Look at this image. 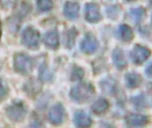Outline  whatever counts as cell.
Returning a JSON list of instances; mask_svg holds the SVG:
<instances>
[{
    "instance_id": "obj_21",
    "label": "cell",
    "mask_w": 152,
    "mask_h": 128,
    "mask_svg": "<svg viewBox=\"0 0 152 128\" xmlns=\"http://www.w3.org/2000/svg\"><path fill=\"white\" fill-rule=\"evenodd\" d=\"M83 75H84V72H83V70L81 69V68L79 67H74V69H73V71H72V79L73 80H80L81 78L83 77Z\"/></svg>"
},
{
    "instance_id": "obj_7",
    "label": "cell",
    "mask_w": 152,
    "mask_h": 128,
    "mask_svg": "<svg viewBox=\"0 0 152 128\" xmlns=\"http://www.w3.org/2000/svg\"><path fill=\"white\" fill-rule=\"evenodd\" d=\"M63 116H64V109L62 107V105L60 104L53 106L49 110V113H48V118H49L50 122L55 125L61 123Z\"/></svg>"
},
{
    "instance_id": "obj_19",
    "label": "cell",
    "mask_w": 152,
    "mask_h": 128,
    "mask_svg": "<svg viewBox=\"0 0 152 128\" xmlns=\"http://www.w3.org/2000/svg\"><path fill=\"white\" fill-rule=\"evenodd\" d=\"M76 34H77V32H76V29L74 28H71L66 33V42L68 46H71L72 43L74 42V38L76 36Z\"/></svg>"
},
{
    "instance_id": "obj_10",
    "label": "cell",
    "mask_w": 152,
    "mask_h": 128,
    "mask_svg": "<svg viewBox=\"0 0 152 128\" xmlns=\"http://www.w3.org/2000/svg\"><path fill=\"white\" fill-rule=\"evenodd\" d=\"M79 12V5L75 2H67L64 6V14L65 16H67L70 19L76 18Z\"/></svg>"
},
{
    "instance_id": "obj_5",
    "label": "cell",
    "mask_w": 152,
    "mask_h": 128,
    "mask_svg": "<svg viewBox=\"0 0 152 128\" xmlns=\"http://www.w3.org/2000/svg\"><path fill=\"white\" fill-rule=\"evenodd\" d=\"M25 113L26 109L21 103H16V104L7 108V115L13 121H19L20 119H22Z\"/></svg>"
},
{
    "instance_id": "obj_20",
    "label": "cell",
    "mask_w": 152,
    "mask_h": 128,
    "mask_svg": "<svg viewBox=\"0 0 152 128\" xmlns=\"http://www.w3.org/2000/svg\"><path fill=\"white\" fill-rule=\"evenodd\" d=\"M144 14H145V10L143 9L142 7L135 8V9H133L131 11V15L136 19V20H140V19L144 16Z\"/></svg>"
},
{
    "instance_id": "obj_11",
    "label": "cell",
    "mask_w": 152,
    "mask_h": 128,
    "mask_svg": "<svg viewBox=\"0 0 152 128\" xmlns=\"http://www.w3.org/2000/svg\"><path fill=\"white\" fill-rule=\"evenodd\" d=\"M75 123L80 127H88L92 124V120L87 114L79 111L75 114Z\"/></svg>"
},
{
    "instance_id": "obj_22",
    "label": "cell",
    "mask_w": 152,
    "mask_h": 128,
    "mask_svg": "<svg viewBox=\"0 0 152 128\" xmlns=\"http://www.w3.org/2000/svg\"><path fill=\"white\" fill-rule=\"evenodd\" d=\"M147 74H148V75H150V76H152V64L147 68Z\"/></svg>"
},
{
    "instance_id": "obj_8",
    "label": "cell",
    "mask_w": 152,
    "mask_h": 128,
    "mask_svg": "<svg viewBox=\"0 0 152 128\" xmlns=\"http://www.w3.org/2000/svg\"><path fill=\"white\" fill-rule=\"evenodd\" d=\"M85 15L86 19L90 22H96L100 20L101 15H100L99 6L95 3H88L85 8Z\"/></svg>"
},
{
    "instance_id": "obj_4",
    "label": "cell",
    "mask_w": 152,
    "mask_h": 128,
    "mask_svg": "<svg viewBox=\"0 0 152 128\" xmlns=\"http://www.w3.org/2000/svg\"><path fill=\"white\" fill-rule=\"evenodd\" d=\"M150 56V51L148 48L143 47L141 45H136L133 48L131 52V57L133 61L136 64H141L142 62H144L148 57Z\"/></svg>"
},
{
    "instance_id": "obj_6",
    "label": "cell",
    "mask_w": 152,
    "mask_h": 128,
    "mask_svg": "<svg viewBox=\"0 0 152 128\" xmlns=\"http://www.w3.org/2000/svg\"><path fill=\"white\" fill-rule=\"evenodd\" d=\"M81 49L85 53H93L98 47L97 40L92 34H87L81 42Z\"/></svg>"
},
{
    "instance_id": "obj_12",
    "label": "cell",
    "mask_w": 152,
    "mask_h": 128,
    "mask_svg": "<svg viewBox=\"0 0 152 128\" xmlns=\"http://www.w3.org/2000/svg\"><path fill=\"white\" fill-rule=\"evenodd\" d=\"M44 42L47 46L51 48H56L58 46V34L56 31H49L45 34L44 36Z\"/></svg>"
},
{
    "instance_id": "obj_23",
    "label": "cell",
    "mask_w": 152,
    "mask_h": 128,
    "mask_svg": "<svg viewBox=\"0 0 152 128\" xmlns=\"http://www.w3.org/2000/svg\"><path fill=\"white\" fill-rule=\"evenodd\" d=\"M151 2H152V0H151Z\"/></svg>"
},
{
    "instance_id": "obj_3",
    "label": "cell",
    "mask_w": 152,
    "mask_h": 128,
    "mask_svg": "<svg viewBox=\"0 0 152 128\" xmlns=\"http://www.w3.org/2000/svg\"><path fill=\"white\" fill-rule=\"evenodd\" d=\"M39 40H40V35L38 33L37 30L28 27L24 30L22 34V41L27 47L30 48H35L37 47L39 44Z\"/></svg>"
},
{
    "instance_id": "obj_1",
    "label": "cell",
    "mask_w": 152,
    "mask_h": 128,
    "mask_svg": "<svg viewBox=\"0 0 152 128\" xmlns=\"http://www.w3.org/2000/svg\"><path fill=\"white\" fill-rule=\"evenodd\" d=\"M94 93V88L89 83H80L71 90V96L73 99L77 101H86L90 98Z\"/></svg>"
},
{
    "instance_id": "obj_13",
    "label": "cell",
    "mask_w": 152,
    "mask_h": 128,
    "mask_svg": "<svg viewBox=\"0 0 152 128\" xmlns=\"http://www.w3.org/2000/svg\"><path fill=\"white\" fill-rule=\"evenodd\" d=\"M108 107H109V103H108L107 100L99 99L92 105V110L96 114H102L108 109Z\"/></svg>"
},
{
    "instance_id": "obj_14",
    "label": "cell",
    "mask_w": 152,
    "mask_h": 128,
    "mask_svg": "<svg viewBox=\"0 0 152 128\" xmlns=\"http://www.w3.org/2000/svg\"><path fill=\"white\" fill-rule=\"evenodd\" d=\"M40 88H41V83L36 79H31L24 86V89L30 95H33L35 93H37V92H39Z\"/></svg>"
},
{
    "instance_id": "obj_9",
    "label": "cell",
    "mask_w": 152,
    "mask_h": 128,
    "mask_svg": "<svg viewBox=\"0 0 152 128\" xmlns=\"http://www.w3.org/2000/svg\"><path fill=\"white\" fill-rule=\"evenodd\" d=\"M126 122L130 126H143L148 122V117L140 114H130L126 117Z\"/></svg>"
},
{
    "instance_id": "obj_17",
    "label": "cell",
    "mask_w": 152,
    "mask_h": 128,
    "mask_svg": "<svg viewBox=\"0 0 152 128\" xmlns=\"http://www.w3.org/2000/svg\"><path fill=\"white\" fill-rule=\"evenodd\" d=\"M126 80H127V85L130 88H135V87L139 86V84L141 83V78L138 74L135 73H129L126 75Z\"/></svg>"
},
{
    "instance_id": "obj_16",
    "label": "cell",
    "mask_w": 152,
    "mask_h": 128,
    "mask_svg": "<svg viewBox=\"0 0 152 128\" xmlns=\"http://www.w3.org/2000/svg\"><path fill=\"white\" fill-rule=\"evenodd\" d=\"M119 35H120L121 39L123 41H130L133 37V33H132V30L129 26L127 25H121L119 27Z\"/></svg>"
},
{
    "instance_id": "obj_2",
    "label": "cell",
    "mask_w": 152,
    "mask_h": 128,
    "mask_svg": "<svg viewBox=\"0 0 152 128\" xmlns=\"http://www.w3.org/2000/svg\"><path fill=\"white\" fill-rule=\"evenodd\" d=\"M14 65L17 71L23 73V74H27L31 71L33 63L28 55L24 53H18L14 57Z\"/></svg>"
},
{
    "instance_id": "obj_15",
    "label": "cell",
    "mask_w": 152,
    "mask_h": 128,
    "mask_svg": "<svg viewBox=\"0 0 152 128\" xmlns=\"http://www.w3.org/2000/svg\"><path fill=\"white\" fill-rule=\"evenodd\" d=\"M113 60L114 63L118 68H123L126 66V61L125 58H124L123 52L120 50V49H115L113 51Z\"/></svg>"
},
{
    "instance_id": "obj_18",
    "label": "cell",
    "mask_w": 152,
    "mask_h": 128,
    "mask_svg": "<svg viewBox=\"0 0 152 128\" xmlns=\"http://www.w3.org/2000/svg\"><path fill=\"white\" fill-rule=\"evenodd\" d=\"M37 5L42 11H47L50 10L53 6L52 0H37Z\"/></svg>"
}]
</instances>
